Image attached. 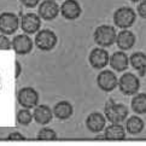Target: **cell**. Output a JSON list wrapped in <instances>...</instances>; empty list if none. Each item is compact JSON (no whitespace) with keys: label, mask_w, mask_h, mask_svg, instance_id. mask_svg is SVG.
Segmentation results:
<instances>
[{"label":"cell","mask_w":146,"mask_h":146,"mask_svg":"<svg viewBox=\"0 0 146 146\" xmlns=\"http://www.w3.org/2000/svg\"><path fill=\"white\" fill-rule=\"evenodd\" d=\"M137 38L133 32H130L128 29H122L116 36V44L117 47L121 51H128L130 48H133V46L135 45Z\"/></svg>","instance_id":"9a60e30c"},{"label":"cell","mask_w":146,"mask_h":146,"mask_svg":"<svg viewBox=\"0 0 146 146\" xmlns=\"http://www.w3.org/2000/svg\"><path fill=\"white\" fill-rule=\"evenodd\" d=\"M130 1H132V3H140L141 0H130Z\"/></svg>","instance_id":"f1b7e54d"},{"label":"cell","mask_w":146,"mask_h":146,"mask_svg":"<svg viewBox=\"0 0 146 146\" xmlns=\"http://www.w3.org/2000/svg\"><path fill=\"white\" fill-rule=\"evenodd\" d=\"M104 113L109 122L111 123H122L127 119L128 108L124 104H117L115 100H108L104 108Z\"/></svg>","instance_id":"6da1fadb"},{"label":"cell","mask_w":146,"mask_h":146,"mask_svg":"<svg viewBox=\"0 0 146 146\" xmlns=\"http://www.w3.org/2000/svg\"><path fill=\"white\" fill-rule=\"evenodd\" d=\"M109 64L116 71H124L129 65V57L124 53V51H118L110 57Z\"/></svg>","instance_id":"ac0fdd59"},{"label":"cell","mask_w":146,"mask_h":146,"mask_svg":"<svg viewBox=\"0 0 146 146\" xmlns=\"http://www.w3.org/2000/svg\"><path fill=\"white\" fill-rule=\"evenodd\" d=\"M118 88L124 96H135L140 88L139 77L132 72H126L118 79Z\"/></svg>","instance_id":"277c9868"},{"label":"cell","mask_w":146,"mask_h":146,"mask_svg":"<svg viewBox=\"0 0 146 146\" xmlns=\"http://www.w3.org/2000/svg\"><path fill=\"white\" fill-rule=\"evenodd\" d=\"M132 109L137 115L146 113V93H137L133 97Z\"/></svg>","instance_id":"7402d4cb"},{"label":"cell","mask_w":146,"mask_h":146,"mask_svg":"<svg viewBox=\"0 0 146 146\" xmlns=\"http://www.w3.org/2000/svg\"><path fill=\"white\" fill-rule=\"evenodd\" d=\"M59 12H60V7L56 0H44L39 5L38 15L41 17V19L53 21L54 18H57Z\"/></svg>","instance_id":"ba28073f"},{"label":"cell","mask_w":146,"mask_h":146,"mask_svg":"<svg viewBox=\"0 0 146 146\" xmlns=\"http://www.w3.org/2000/svg\"><path fill=\"white\" fill-rule=\"evenodd\" d=\"M58 38L54 32L50 29H42L35 36V45L41 51H51L56 47Z\"/></svg>","instance_id":"5b68a950"},{"label":"cell","mask_w":146,"mask_h":146,"mask_svg":"<svg viewBox=\"0 0 146 146\" xmlns=\"http://www.w3.org/2000/svg\"><path fill=\"white\" fill-rule=\"evenodd\" d=\"M137 13L133 9L123 6L117 9L113 13V23L119 29H128L135 23Z\"/></svg>","instance_id":"3957f363"},{"label":"cell","mask_w":146,"mask_h":146,"mask_svg":"<svg viewBox=\"0 0 146 146\" xmlns=\"http://www.w3.org/2000/svg\"><path fill=\"white\" fill-rule=\"evenodd\" d=\"M97 85L104 92H111L118 87V80L113 71L103 70L97 77Z\"/></svg>","instance_id":"30bf717a"},{"label":"cell","mask_w":146,"mask_h":146,"mask_svg":"<svg viewBox=\"0 0 146 146\" xmlns=\"http://www.w3.org/2000/svg\"><path fill=\"white\" fill-rule=\"evenodd\" d=\"M129 63L135 70L139 72L140 76L146 74V54L143 52H135L129 57Z\"/></svg>","instance_id":"ffe728a7"},{"label":"cell","mask_w":146,"mask_h":146,"mask_svg":"<svg viewBox=\"0 0 146 146\" xmlns=\"http://www.w3.org/2000/svg\"><path fill=\"white\" fill-rule=\"evenodd\" d=\"M17 100L22 108L34 109L39 103V93L33 87H24L18 92Z\"/></svg>","instance_id":"8992f818"},{"label":"cell","mask_w":146,"mask_h":146,"mask_svg":"<svg viewBox=\"0 0 146 146\" xmlns=\"http://www.w3.org/2000/svg\"><path fill=\"white\" fill-rule=\"evenodd\" d=\"M81 6L76 0H64L60 5V13L65 19L74 21L81 16Z\"/></svg>","instance_id":"7c38bea8"},{"label":"cell","mask_w":146,"mask_h":146,"mask_svg":"<svg viewBox=\"0 0 146 146\" xmlns=\"http://www.w3.org/2000/svg\"><path fill=\"white\" fill-rule=\"evenodd\" d=\"M41 27V17L38 13H25L21 18V28L25 34L38 33Z\"/></svg>","instance_id":"9c48e42d"},{"label":"cell","mask_w":146,"mask_h":146,"mask_svg":"<svg viewBox=\"0 0 146 146\" xmlns=\"http://www.w3.org/2000/svg\"><path fill=\"white\" fill-rule=\"evenodd\" d=\"M56 1H60V0H56Z\"/></svg>","instance_id":"f546056e"},{"label":"cell","mask_w":146,"mask_h":146,"mask_svg":"<svg viewBox=\"0 0 146 146\" xmlns=\"http://www.w3.org/2000/svg\"><path fill=\"white\" fill-rule=\"evenodd\" d=\"M88 60H90V64L92 68H94V69H103L110 62V56H109L108 51L103 47L93 48L90 53V57H88Z\"/></svg>","instance_id":"8fae6325"},{"label":"cell","mask_w":146,"mask_h":146,"mask_svg":"<svg viewBox=\"0 0 146 146\" xmlns=\"http://www.w3.org/2000/svg\"><path fill=\"white\" fill-rule=\"evenodd\" d=\"M126 128L121 126V123H111L105 128L104 138L106 140H112V141H119V140L126 139Z\"/></svg>","instance_id":"2e32d148"},{"label":"cell","mask_w":146,"mask_h":146,"mask_svg":"<svg viewBox=\"0 0 146 146\" xmlns=\"http://www.w3.org/2000/svg\"><path fill=\"white\" fill-rule=\"evenodd\" d=\"M33 119H34V116L30 112V109L23 108L22 110H19L17 112V122L19 124H22V126H28V124L32 123Z\"/></svg>","instance_id":"603a6c76"},{"label":"cell","mask_w":146,"mask_h":146,"mask_svg":"<svg viewBox=\"0 0 146 146\" xmlns=\"http://www.w3.org/2000/svg\"><path fill=\"white\" fill-rule=\"evenodd\" d=\"M124 128H126V130L129 134L137 135V134H140L144 130L145 122L139 116H130L129 118H127Z\"/></svg>","instance_id":"44dd1931"},{"label":"cell","mask_w":146,"mask_h":146,"mask_svg":"<svg viewBox=\"0 0 146 146\" xmlns=\"http://www.w3.org/2000/svg\"><path fill=\"white\" fill-rule=\"evenodd\" d=\"M38 139L39 140H44V141H53V140L58 139V135L51 128H42L40 129V132L38 133Z\"/></svg>","instance_id":"cb8c5ba5"},{"label":"cell","mask_w":146,"mask_h":146,"mask_svg":"<svg viewBox=\"0 0 146 146\" xmlns=\"http://www.w3.org/2000/svg\"><path fill=\"white\" fill-rule=\"evenodd\" d=\"M116 29L111 25L103 24L94 30L93 38H94V42L99 47H110L115 42H116Z\"/></svg>","instance_id":"7a4b0ae2"},{"label":"cell","mask_w":146,"mask_h":146,"mask_svg":"<svg viewBox=\"0 0 146 146\" xmlns=\"http://www.w3.org/2000/svg\"><path fill=\"white\" fill-rule=\"evenodd\" d=\"M12 48L17 54H28L33 50V41L27 34L16 35L12 40Z\"/></svg>","instance_id":"4fadbf2b"},{"label":"cell","mask_w":146,"mask_h":146,"mask_svg":"<svg viewBox=\"0 0 146 146\" xmlns=\"http://www.w3.org/2000/svg\"><path fill=\"white\" fill-rule=\"evenodd\" d=\"M19 27V18L13 12H3L0 15V32L5 35L13 34Z\"/></svg>","instance_id":"52a82bcc"},{"label":"cell","mask_w":146,"mask_h":146,"mask_svg":"<svg viewBox=\"0 0 146 146\" xmlns=\"http://www.w3.org/2000/svg\"><path fill=\"white\" fill-rule=\"evenodd\" d=\"M138 15L141 18L146 19V0H141L140 4L138 5Z\"/></svg>","instance_id":"484cf974"},{"label":"cell","mask_w":146,"mask_h":146,"mask_svg":"<svg viewBox=\"0 0 146 146\" xmlns=\"http://www.w3.org/2000/svg\"><path fill=\"white\" fill-rule=\"evenodd\" d=\"M72 112H74L72 105L66 100L57 103L54 105V108H53V115L58 119H63V121L64 119L70 118L72 116Z\"/></svg>","instance_id":"d6986e66"},{"label":"cell","mask_w":146,"mask_h":146,"mask_svg":"<svg viewBox=\"0 0 146 146\" xmlns=\"http://www.w3.org/2000/svg\"><path fill=\"white\" fill-rule=\"evenodd\" d=\"M12 47V42L7 38V35L0 34V51H7Z\"/></svg>","instance_id":"d4e9b609"},{"label":"cell","mask_w":146,"mask_h":146,"mask_svg":"<svg viewBox=\"0 0 146 146\" xmlns=\"http://www.w3.org/2000/svg\"><path fill=\"white\" fill-rule=\"evenodd\" d=\"M7 140H15V141H21V140H25V138H24V137H23V135L21 134V133H18V132H15V133L9 134Z\"/></svg>","instance_id":"83f0119b"},{"label":"cell","mask_w":146,"mask_h":146,"mask_svg":"<svg viewBox=\"0 0 146 146\" xmlns=\"http://www.w3.org/2000/svg\"><path fill=\"white\" fill-rule=\"evenodd\" d=\"M86 126L88 130H91L92 133H100L102 130L105 129V126H106L105 115H103L100 112L90 113L86 119Z\"/></svg>","instance_id":"5bb4252c"},{"label":"cell","mask_w":146,"mask_h":146,"mask_svg":"<svg viewBox=\"0 0 146 146\" xmlns=\"http://www.w3.org/2000/svg\"><path fill=\"white\" fill-rule=\"evenodd\" d=\"M19 3L28 9H34L40 4V0H19Z\"/></svg>","instance_id":"4316f807"},{"label":"cell","mask_w":146,"mask_h":146,"mask_svg":"<svg viewBox=\"0 0 146 146\" xmlns=\"http://www.w3.org/2000/svg\"><path fill=\"white\" fill-rule=\"evenodd\" d=\"M33 116L36 123L41 124V126H46V124H48L52 121L54 115L53 111L47 105H36L33 112Z\"/></svg>","instance_id":"e0dca14e"}]
</instances>
